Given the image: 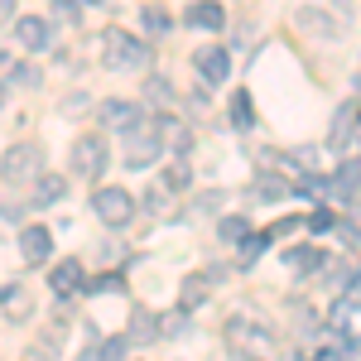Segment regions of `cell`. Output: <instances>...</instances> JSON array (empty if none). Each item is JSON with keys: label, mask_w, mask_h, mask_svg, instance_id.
<instances>
[{"label": "cell", "mask_w": 361, "mask_h": 361, "mask_svg": "<svg viewBox=\"0 0 361 361\" xmlns=\"http://www.w3.org/2000/svg\"><path fill=\"white\" fill-rule=\"evenodd\" d=\"M140 25H145L149 39H159V34H169V10L164 5H145V10H140Z\"/></svg>", "instance_id": "603a6c76"}, {"label": "cell", "mask_w": 361, "mask_h": 361, "mask_svg": "<svg viewBox=\"0 0 361 361\" xmlns=\"http://www.w3.org/2000/svg\"><path fill=\"white\" fill-rule=\"evenodd\" d=\"M333 188H337V197H352L361 188V159H347L342 164V173L333 178Z\"/></svg>", "instance_id": "7402d4cb"}, {"label": "cell", "mask_w": 361, "mask_h": 361, "mask_svg": "<svg viewBox=\"0 0 361 361\" xmlns=\"http://www.w3.org/2000/svg\"><path fill=\"white\" fill-rule=\"evenodd\" d=\"M255 197H260V202H279V197H289V178H279V173H260V178H255Z\"/></svg>", "instance_id": "d6986e66"}, {"label": "cell", "mask_w": 361, "mask_h": 361, "mask_svg": "<svg viewBox=\"0 0 361 361\" xmlns=\"http://www.w3.org/2000/svg\"><path fill=\"white\" fill-rule=\"evenodd\" d=\"M328 347H333V352H328L333 361H352V357H357V337L347 333V328H337V333L328 337Z\"/></svg>", "instance_id": "4316f807"}, {"label": "cell", "mask_w": 361, "mask_h": 361, "mask_svg": "<svg viewBox=\"0 0 361 361\" xmlns=\"http://www.w3.org/2000/svg\"><path fill=\"white\" fill-rule=\"evenodd\" d=\"M193 29H207V34H217V29L226 25V10L217 5V0H193L188 5V15H183Z\"/></svg>", "instance_id": "4fadbf2b"}, {"label": "cell", "mask_w": 361, "mask_h": 361, "mask_svg": "<svg viewBox=\"0 0 361 361\" xmlns=\"http://www.w3.org/2000/svg\"><path fill=\"white\" fill-rule=\"evenodd\" d=\"M145 63H149V44H140L135 34H126V29L102 34V68L106 73H135Z\"/></svg>", "instance_id": "7a4b0ae2"}, {"label": "cell", "mask_w": 361, "mask_h": 361, "mask_svg": "<svg viewBox=\"0 0 361 361\" xmlns=\"http://www.w3.org/2000/svg\"><path fill=\"white\" fill-rule=\"evenodd\" d=\"M318 361H328V352H323V357H318Z\"/></svg>", "instance_id": "ab89813d"}, {"label": "cell", "mask_w": 361, "mask_h": 361, "mask_svg": "<svg viewBox=\"0 0 361 361\" xmlns=\"http://www.w3.org/2000/svg\"><path fill=\"white\" fill-rule=\"evenodd\" d=\"M226 116H231V126H236V130H250V126H255V102H250V92H231Z\"/></svg>", "instance_id": "e0dca14e"}, {"label": "cell", "mask_w": 361, "mask_h": 361, "mask_svg": "<svg viewBox=\"0 0 361 361\" xmlns=\"http://www.w3.org/2000/svg\"><path fill=\"white\" fill-rule=\"evenodd\" d=\"M82 5H102V0H82Z\"/></svg>", "instance_id": "f35d334b"}, {"label": "cell", "mask_w": 361, "mask_h": 361, "mask_svg": "<svg viewBox=\"0 0 361 361\" xmlns=\"http://www.w3.org/2000/svg\"><path fill=\"white\" fill-rule=\"evenodd\" d=\"M49 284H54L58 299H68V294H78V289L87 284V275H82L78 260H58V270H49Z\"/></svg>", "instance_id": "7c38bea8"}, {"label": "cell", "mask_w": 361, "mask_h": 361, "mask_svg": "<svg viewBox=\"0 0 361 361\" xmlns=\"http://www.w3.org/2000/svg\"><path fill=\"white\" fill-rule=\"evenodd\" d=\"M342 304H347V308H361V270H352L347 289H342Z\"/></svg>", "instance_id": "d6a6232c"}, {"label": "cell", "mask_w": 361, "mask_h": 361, "mask_svg": "<svg viewBox=\"0 0 361 361\" xmlns=\"http://www.w3.org/2000/svg\"><path fill=\"white\" fill-rule=\"evenodd\" d=\"M15 39L25 44L29 54H44L54 44V29H49V20H39V15H20L15 20Z\"/></svg>", "instance_id": "30bf717a"}, {"label": "cell", "mask_w": 361, "mask_h": 361, "mask_svg": "<svg viewBox=\"0 0 361 361\" xmlns=\"http://www.w3.org/2000/svg\"><path fill=\"white\" fill-rule=\"evenodd\" d=\"M289 313H294V323H299L304 333H308V328H318V318H313V308H308L304 299H294V304H289Z\"/></svg>", "instance_id": "1f68e13d"}, {"label": "cell", "mask_w": 361, "mask_h": 361, "mask_svg": "<svg viewBox=\"0 0 361 361\" xmlns=\"http://www.w3.org/2000/svg\"><path fill=\"white\" fill-rule=\"evenodd\" d=\"M97 121L106 130H130V126H140V106L121 102V97H106V102H97Z\"/></svg>", "instance_id": "52a82bcc"}, {"label": "cell", "mask_w": 361, "mask_h": 361, "mask_svg": "<svg viewBox=\"0 0 361 361\" xmlns=\"http://www.w3.org/2000/svg\"><path fill=\"white\" fill-rule=\"evenodd\" d=\"M337 231H342V241H347V246H361V212L342 217V222H337Z\"/></svg>", "instance_id": "f1b7e54d"}, {"label": "cell", "mask_w": 361, "mask_h": 361, "mask_svg": "<svg viewBox=\"0 0 361 361\" xmlns=\"http://www.w3.org/2000/svg\"><path fill=\"white\" fill-rule=\"evenodd\" d=\"M308 226H313V231H337V217L328 212V207H318V212L308 217Z\"/></svg>", "instance_id": "e575fe53"}, {"label": "cell", "mask_w": 361, "mask_h": 361, "mask_svg": "<svg viewBox=\"0 0 361 361\" xmlns=\"http://www.w3.org/2000/svg\"><path fill=\"white\" fill-rule=\"evenodd\" d=\"M0 20H5V25H15V0H0Z\"/></svg>", "instance_id": "74e56055"}, {"label": "cell", "mask_w": 361, "mask_h": 361, "mask_svg": "<svg viewBox=\"0 0 361 361\" xmlns=\"http://www.w3.org/2000/svg\"><path fill=\"white\" fill-rule=\"evenodd\" d=\"M294 25L313 29V34H318V39H328V44L342 39V20H328V15H318V10H299V15H294Z\"/></svg>", "instance_id": "2e32d148"}, {"label": "cell", "mask_w": 361, "mask_h": 361, "mask_svg": "<svg viewBox=\"0 0 361 361\" xmlns=\"http://www.w3.org/2000/svg\"><path fill=\"white\" fill-rule=\"evenodd\" d=\"M284 270H294V275H313V270H323V250H318V246H289V250H284Z\"/></svg>", "instance_id": "9a60e30c"}, {"label": "cell", "mask_w": 361, "mask_h": 361, "mask_svg": "<svg viewBox=\"0 0 361 361\" xmlns=\"http://www.w3.org/2000/svg\"><path fill=\"white\" fill-rule=\"evenodd\" d=\"M34 169H39V149H34V145H10V149H5V183H10V188H15V178H25Z\"/></svg>", "instance_id": "8fae6325"}, {"label": "cell", "mask_w": 361, "mask_h": 361, "mask_svg": "<svg viewBox=\"0 0 361 361\" xmlns=\"http://www.w3.org/2000/svg\"><path fill=\"white\" fill-rule=\"evenodd\" d=\"M5 73H10V78H20L25 87H39V68H29V63H20V68H15V63H5Z\"/></svg>", "instance_id": "836d02e7"}, {"label": "cell", "mask_w": 361, "mask_h": 361, "mask_svg": "<svg viewBox=\"0 0 361 361\" xmlns=\"http://www.w3.org/2000/svg\"><path fill=\"white\" fill-rule=\"evenodd\" d=\"M328 149L333 154H357L361 149V106L357 102H342L328 126Z\"/></svg>", "instance_id": "277c9868"}, {"label": "cell", "mask_w": 361, "mask_h": 361, "mask_svg": "<svg viewBox=\"0 0 361 361\" xmlns=\"http://www.w3.org/2000/svg\"><path fill=\"white\" fill-rule=\"evenodd\" d=\"M126 347H130V337H106V342H102V361H121Z\"/></svg>", "instance_id": "4dcf8cb0"}, {"label": "cell", "mask_w": 361, "mask_h": 361, "mask_svg": "<svg viewBox=\"0 0 361 361\" xmlns=\"http://www.w3.org/2000/svg\"><path fill=\"white\" fill-rule=\"evenodd\" d=\"M54 15L68 20V25H78V5H73V0H54Z\"/></svg>", "instance_id": "d590c367"}, {"label": "cell", "mask_w": 361, "mask_h": 361, "mask_svg": "<svg viewBox=\"0 0 361 361\" xmlns=\"http://www.w3.org/2000/svg\"><path fill=\"white\" fill-rule=\"evenodd\" d=\"M207 289H212V275H193V279H183V308H197L202 299H207Z\"/></svg>", "instance_id": "484cf974"}, {"label": "cell", "mask_w": 361, "mask_h": 361, "mask_svg": "<svg viewBox=\"0 0 361 361\" xmlns=\"http://www.w3.org/2000/svg\"><path fill=\"white\" fill-rule=\"evenodd\" d=\"M188 178H193L188 159H183V154H173V159H169V169H164V183L173 188V193H183V188H188Z\"/></svg>", "instance_id": "cb8c5ba5"}, {"label": "cell", "mask_w": 361, "mask_h": 361, "mask_svg": "<svg viewBox=\"0 0 361 361\" xmlns=\"http://www.w3.org/2000/svg\"><path fill=\"white\" fill-rule=\"evenodd\" d=\"M299 226H308L304 217H289V222H275L270 226V236H289V231H299Z\"/></svg>", "instance_id": "8d00e7d4"}, {"label": "cell", "mask_w": 361, "mask_h": 361, "mask_svg": "<svg viewBox=\"0 0 361 361\" xmlns=\"http://www.w3.org/2000/svg\"><path fill=\"white\" fill-rule=\"evenodd\" d=\"M357 92H361V78H357Z\"/></svg>", "instance_id": "60d3db41"}, {"label": "cell", "mask_w": 361, "mask_h": 361, "mask_svg": "<svg viewBox=\"0 0 361 361\" xmlns=\"http://www.w3.org/2000/svg\"><path fill=\"white\" fill-rule=\"evenodd\" d=\"M92 212L111 226V231H121V226L135 217V197L126 193V188H111V183H106V188H97V193H92Z\"/></svg>", "instance_id": "5b68a950"}, {"label": "cell", "mask_w": 361, "mask_h": 361, "mask_svg": "<svg viewBox=\"0 0 361 361\" xmlns=\"http://www.w3.org/2000/svg\"><path fill=\"white\" fill-rule=\"evenodd\" d=\"M159 328H164V323H159L149 308H135V313H130V328H126V337H130L135 347H149V342L159 337Z\"/></svg>", "instance_id": "5bb4252c"}, {"label": "cell", "mask_w": 361, "mask_h": 361, "mask_svg": "<svg viewBox=\"0 0 361 361\" xmlns=\"http://www.w3.org/2000/svg\"><path fill=\"white\" fill-rule=\"evenodd\" d=\"M246 217H222V222H217V236H222V241H231V246H241V241H246Z\"/></svg>", "instance_id": "83f0119b"}, {"label": "cell", "mask_w": 361, "mask_h": 361, "mask_svg": "<svg viewBox=\"0 0 361 361\" xmlns=\"http://www.w3.org/2000/svg\"><path fill=\"white\" fill-rule=\"evenodd\" d=\"M270 241H275V236H270V231H255V236H246V241H241V265H255V260H260V255H265V246H270Z\"/></svg>", "instance_id": "d4e9b609"}, {"label": "cell", "mask_w": 361, "mask_h": 361, "mask_svg": "<svg viewBox=\"0 0 361 361\" xmlns=\"http://www.w3.org/2000/svg\"><path fill=\"white\" fill-rule=\"evenodd\" d=\"M159 154H164V130H159V121H140V126L126 130V164L130 169H149Z\"/></svg>", "instance_id": "3957f363"}, {"label": "cell", "mask_w": 361, "mask_h": 361, "mask_svg": "<svg viewBox=\"0 0 361 361\" xmlns=\"http://www.w3.org/2000/svg\"><path fill=\"white\" fill-rule=\"evenodd\" d=\"M29 294L25 289H20V284H10V289H5V323H20V318H29Z\"/></svg>", "instance_id": "44dd1931"}, {"label": "cell", "mask_w": 361, "mask_h": 361, "mask_svg": "<svg viewBox=\"0 0 361 361\" xmlns=\"http://www.w3.org/2000/svg\"><path fill=\"white\" fill-rule=\"evenodd\" d=\"M226 342H231V352H236L241 361H279V342H275V333H270L265 323L246 318V313L226 318Z\"/></svg>", "instance_id": "6da1fadb"}, {"label": "cell", "mask_w": 361, "mask_h": 361, "mask_svg": "<svg viewBox=\"0 0 361 361\" xmlns=\"http://www.w3.org/2000/svg\"><path fill=\"white\" fill-rule=\"evenodd\" d=\"M63 193H68V183H63L58 173H44V178H39V188H34V197H29V202H34V207H54V202H63Z\"/></svg>", "instance_id": "ac0fdd59"}, {"label": "cell", "mask_w": 361, "mask_h": 361, "mask_svg": "<svg viewBox=\"0 0 361 361\" xmlns=\"http://www.w3.org/2000/svg\"><path fill=\"white\" fill-rule=\"evenodd\" d=\"M20 255H25V265H49V255H54L49 226H20Z\"/></svg>", "instance_id": "ba28073f"}, {"label": "cell", "mask_w": 361, "mask_h": 361, "mask_svg": "<svg viewBox=\"0 0 361 361\" xmlns=\"http://www.w3.org/2000/svg\"><path fill=\"white\" fill-rule=\"evenodd\" d=\"M145 102L159 106V111H173V87L164 78H145Z\"/></svg>", "instance_id": "ffe728a7"}, {"label": "cell", "mask_w": 361, "mask_h": 361, "mask_svg": "<svg viewBox=\"0 0 361 361\" xmlns=\"http://www.w3.org/2000/svg\"><path fill=\"white\" fill-rule=\"evenodd\" d=\"M193 68H197V78L207 87H217V82H226V73H231V58H226V49H197L193 54Z\"/></svg>", "instance_id": "9c48e42d"}, {"label": "cell", "mask_w": 361, "mask_h": 361, "mask_svg": "<svg viewBox=\"0 0 361 361\" xmlns=\"http://www.w3.org/2000/svg\"><path fill=\"white\" fill-rule=\"evenodd\" d=\"M73 169L82 173V178H102V169H106V140L102 135H82L78 145H73Z\"/></svg>", "instance_id": "8992f818"}, {"label": "cell", "mask_w": 361, "mask_h": 361, "mask_svg": "<svg viewBox=\"0 0 361 361\" xmlns=\"http://www.w3.org/2000/svg\"><path fill=\"white\" fill-rule=\"evenodd\" d=\"M87 289H92V294H121V289H126V279H121V275H102V279H92Z\"/></svg>", "instance_id": "f546056e"}]
</instances>
